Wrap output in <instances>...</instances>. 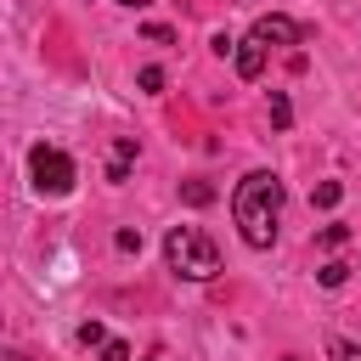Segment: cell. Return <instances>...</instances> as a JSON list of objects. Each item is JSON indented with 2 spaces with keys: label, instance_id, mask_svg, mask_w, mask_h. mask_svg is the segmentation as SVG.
Segmentation results:
<instances>
[{
  "label": "cell",
  "instance_id": "5",
  "mask_svg": "<svg viewBox=\"0 0 361 361\" xmlns=\"http://www.w3.org/2000/svg\"><path fill=\"white\" fill-rule=\"evenodd\" d=\"M265 51H271V45H265L259 34H248V39H237V51H231V62H237V73H243V79H259V73H265Z\"/></svg>",
  "mask_w": 361,
  "mask_h": 361
},
{
  "label": "cell",
  "instance_id": "4",
  "mask_svg": "<svg viewBox=\"0 0 361 361\" xmlns=\"http://www.w3.org/2000/svg\"><path fill=\"white\" fill-rule=\"evenodd\" d=\"M254 34H259L265 45H299V39H305V28H299L293 17H276V11H271V17H259V23H254Z\"/></svg>",
  "mask_w": 361,
  "mask_h": 361
},
{
  "label": "cell",
  "instance_id": "3",
  "mask_svg": "<svg viewBox=\"0 0 361 361\" xmlns=\"http://www.w3.org/2000/svg\"><path fill=\"white\" fill-rule=\"evenodd\" d=\"M28 169H34V192H45V197H68L73 192V158L62 152V147H34L28 152Z\"/></svg>",
  "mask_w": 361,
  "mask_h": 361
},
{
  "label": "cell",
  "instance_id": "19",
  "mask_svg": "<svg viewBox=\"0 0 361 361\" xmlns=\"http://www.w3.org/2000/svg\"><path fill=\"white\" fill-rule=\"evenodd\" d=\"M118 6H147V0H118Z\"/></svg>",
  "mask_w": 361,
  "mask_h": 361
},
{
  "label": "cell",
  "instance_id": "13",
  "mask_svg": "<svg viewBox=\"0 0 361 361\" xmlns=\"http://www.w3.org/2000/svg\"><path fill=\"white\" fill-rule=\"evenodd\" d=\"M102 361H130V344H124V338H107V344H102Z\"/></svg>",
  "mask_w": 361,
  "mask_h": 361
},
{
  "label": "cell",
  "instance_id": "12",
  "mask_svg": "<svg viewBox=\"0 0 361 361\" xmlns=\"http://www.w3.org/2000/svg\"><path fill=\"white\" fill-rule=\"evenodd\" d=\"M79 344H107V327H102V322H85V327H79Z\"/></svg>",
  "mask_w": 361,
  "mask_h": 361
},
{
  "label": "cell",
  "instance_id": "1",
  "mask_svg": "<svg viewBox=\"0 0 361 361\" xmlns=\"http://www.w3.org/2000/svg\"><path fill=\"white\" fill-rule=\"evenodd\" d=\"M231 220H237L248 248H271L276 220H282V175L276 169H248L231 192Z\"/></svg>",
  "mask_w": 361,
  "mask_h": 361
},
{
  "label": "cell",
  "instance_id": "14",
  "mask_svg": "<svg viewBox=\"0 0 361 361\" xmlns=\"http://www.w3.org/2000/svg\"><path fill=\"white\" fill-rule=\"evenodd\" d=\"M141 34H147V39H158V45H169V39H175V28H169V23H147Z\"/></svg>",
  "mask_w": 361,
  "mask_h": 361
},
{
  "label": "cell",
  "instance_id": "17",
  "mask_svg": "<svg viewBox=\"0 0 361 361\" xmlns=\"http://www.w3.org/2000/svg\"><path fill=\"white\" fill-rule=\"evenodd\" d=\"M141 90H164V68H141Z\"/></svg>",
  "mask_w": 361,
  "mask_h": 361
},
{
  "label": "cell",
  "instance_id": "8",
  "mask_svg": "<svg viewBox=\"0 0 361 361\" xmlns=\"http://www.w3.org/2000/svg\"><path fill=\"white\" fill-rule=\"evenodd\" d=\"M271 124H276V130H288V124H293V107H288V96H282V90H271Z\"/></svg>",
  "mask_w": 361,
  "mask_h": 361
},
{
  "label": "cell",
  "instance_id": "7",
  "mask_svg": "<svg viewBox=\"0 0 361 361\" xmlns=\"http://www.w3.org/2000/svg\"><path fill=\"white\" fill-rule=\"evenodd\" d=\"M180 197H186L192 209H203V203H214V186H209V180H186V186H180Z\"/></svg>",
  "mask_w": 361,
  "mask_h": 361
},
{
  "label": "cell",
  "instance_id": "15",
  "mask_svg": "<svg viewBox=\"0 0 361 361\" xmlns=\"http://www.w3.org/2000/svg\"><path fill=\"white\" fill-rule=\"evenodd\" d=\"M113 243H118V248H124V254H141V231H130V226H124V231H118V237H113Z\"/></svg>",
  "mask_w": 361,
  "mask_h": 361
},
{
  "label": "cell",
  "instance_id": "16",
  "mask_svg": "<svg viewBox=\"0 0 361 361\" xmlns=\"http://www.w3.org/2000/svg\"><path fill=\"white\" fill-rule=\"evenodd\" d=\"M333 361H361V344H344V338H333Z\"/></svg>",
  "mask_w": 361,
  "mask_h": 361
},
{
  "label": "cell",
  "instance_id": "6",
  "mask_svg": "<svg viewBox=\"0 0 361 361\" xmlns=\"http://www.w3.org/2000/svg\"><path fill=\"white\" fill-rule=\"evenodd\" d=\"M130 164H135V135H118V141H113V152H107V180H124V175H130Z\"/></svg>",
  "mask_w": 361,
  "mask_h": 361
},
{
  "label": "cell",
  "instance_id": "10",
  "mask_svg": "<svg viewBox=\"0 0 361 361\" xmlns=\"http://www.w3.org/2000/svg\"><path fill=\"white\" fill-rule=\"evenodd\" d=\"M344 276H350V265H344V259H327V265H322V288H338Z\"/></svg>",
  "mask_w": 361,
  "mask_h": 361
},
{
  "label": "cell",
  "instance_id": "20",
  "mask_svg": "<svg viewBox=\"0 0 361 361\" xmlns=\"http://www.w3.org/2000/svg\"><path fill=\"white\" fill-rule=\"evenodd\" d=\"M147 361H158V355H147Z\"/></svg>",
  "mask_w": 361,
  "mask_h": 361
},
{
  "label": "cell",
  "instance_id": "2",
  "mask_svg": "<svg viewBox=\"0 0 361 361\" xmlns=\"http://www.w3.org/2000/svg\"><path fill=\"white\" fill-rule=\"evenodd\" d=\"M164 259H169V271L186 276V282H209V276H220V248H214L197 226H169V237H164Z\"/></svg>",
  "mask_w": 361,
  "mask_h": 361
},
{
  "label": "cell",
  "instance_id": "18",
  "mask_svg": "<svg viewBox=\"0 0 361 361\" xmlns=\"http://www.w3.org/2000/svg\"><path fill=\"white\" fill-rule=\"evenodd\" d=\"M0 361H28V355H17V350H6V355H0Z\"/></svg>",
  "mask_w": 361,
  "mask_h": 361
},
{
  "label": "cell",
  "instance_id": "11",
  "mask_svg": "<svg viewBox=\"0 0 361 361\" xmlns=\"http://www.w3.org/2000/svg\"><path fill=\"white\" fill-rule=\"evenodd\" d=\"M344 237H350V226H338V220H333V226H322V248H338Z\"/></svg>",
  "mask_w": 361,
  "mask_h": 361
},
{
  "label": "cell",
  "instance_id": "9",
  "mask_svg": "<svg viewBox=\"0 0 361 361\" xmlns=\"http://www.w3.org/2000/svg\"><path fill=\"white\" fill-rule=\"evenodd\" d=\"M338 197H344V186H338V180H322V186L310 192V203H316V209H333Z\"/></svg>",
  "mask_w": 361,
  "mask_h": 361
}]
</instances>
